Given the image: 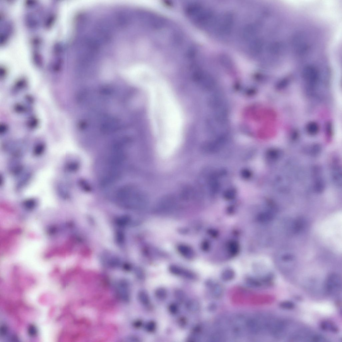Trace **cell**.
Instances as JSON below:
<instances>
[{
	"mask_svg": "<svg viewBox=\"0 0 342 342\" xmlns=\"http://www.w3.org/2000/svg\"><path fill=\"white\" fill-rule=\"evenodd\" d=\"M209 234L211 235L212 236L216 237L217 235V232L215 230H210L209 231Z\"/></svg>",
	"mask_w": 342,
	"mask_h": 342,
	"instance_id": "cell-32",
	"label": "cell"
},
{
	"mask_svg": "<svg viewBox=\"0 0 342 342\" xmlns=\"http://www.w3.org/2000/svg\"><path fill=\"white\" fill-rule=\"evenodd\" d=\"M247 329L250 333L256 334L260 331L261 326L259 322L254 319L248 320L246 322Z\"/></svg>",
	"mask_w": 342,
	"mask_h": 342,
	"instance_id": "cell-4",
	"label": "cell"
},
{
	"mask_svg": "<svg viewBox=\"0 0 342 342\" xmlns=\"http://www.w3.org/2000/svg\"><path fill=\"white\" fill-rule=\"evenodd\" d=\"M229 250L231 254H236L239 250L238 246L236 242H232L230 243L228 247Z\"/></svg>",
	"mask_w": 342,
	"mask_h": 342,
	"instance_id": "cell-19",
	"label": "cell"
},
{
	"mask_svg": "<svg viewBox=\"0 0 342 342\" xmlns=\"http://www.w3.org/2000/svg\"><path fill=\"white\" fill-rule=\"evenodd\" d=\"M156 328L155 323L153 321L149 322L147 324L146 329L148 332H152L155 330Z\"/></svg>",
	"mask_w": 342,
	"mask_h": 342,
	"instance_id": "cell-23",
	"label": "cell"
},
{
	"mask_svg": "<svg viewBox=\"0 0 342 342\" xmlns=\"http://www.w3.org/2000/svg\"><path fill=\"white\" fill-rule=\"evenodd\" d=\"M320 328L322 330L329 331L336 333L338 331V329L336 325L329 320H325L321 322L320 324Z\"/></svg>",
	"mask_w": 342,
	"mask_h": 342,
	"instance_id": "cell-5",
	"label": "cell"
},
{
	"mask_svg": "<svg viewBox=\"0 0 342 342\" xmlns=\"http://www.w3.org/2000/svg\"><path fill=\"white\" fill-rule=\"evenodd\" d=\"M58 193L62 197L68 196V193L63 184H59L57 187Z\"/></svg>",
	"mask_w": 342,
	"mask_h": 342,
	"instance_id": "cell-18",
	"label": "cell"
},
{
	"mask_svg": "<svg viewBox=\"0 0 342 342\" xmlns=\"http://www.w3.org/2000/svg\"><path fill=\"white\" fill-rule=\"evenodd\" d=\"M139 298L140 302L143 304L147 305L149 302V296L145 291H141L139 294Z\"/></svg>",
	"mask_w": 342,
	"mask_h": 342,
	"instance_id": "cell-14",
	"label": "cell"
},
{
	"mask_svg": "<svg viewBox=\"0 0 342 342\" xmlns=\"http://www.w3.org/2000/svg\"><path fill=\"white\" fill-rule=\"evenodd\" d=\"M7 331V327L6 326H3L1 327V333L2 336H4L6 333Z\"/></svg>",
	"mask_w": 342,
	"mask_h": 342,
	"instance_id": "cell-30",
	"label": "cell"
},
{
	"mask_svg": "<svg viewBox=\"0 0 342 342\" xmlns=\"http://www.w3.org/2000/svg\"><path fill=\"white\" fill-rule=\"evenodd\" d=\"M169 310L172 314H175L178 312V308L177 305L175 304H172L170 305Z\"/></svg>",
	"mask_w": 342,
	"mask_h": 342,
	"instance_id": "cell-26",
	"label": "cell"
},
{
	"mask_svg": "<svg viewBox=\"0 0 342 342\" xmlns=\"http://www.w3.org/2000/svg\"><path fill=\"white\" fill-rule=\"evenodd\" d=\"M155 295L158 298L161 299H165L167 297V292L165 289L163 288H160L156 290L155 292Z\"/></svg>",
	"mask_w": 342,
	"mask_h": 342,
	"instance_id": "cell-15",
	"label": "cell"
},
{
	"mask_svg": "<svg viewBox=\"0 0 342 342\" xmlns=\"http://www.w3.org/2000/svg\"><path fill=\"white\" fill-rule=\"evenodd\" d=\"M186 307L187 310L190 312H195L199 310L200 305L197 301L192 299L188 301L186 304Z\"/></svg>",
	"mask_w": 342,
	"mask_h": 342,
	"instance_id": "cell-8",
	"label": "cell"
},
{
	"mask_svg": "<svg viewBox=\"0 0 342 342\" xmlns=\"http://www.w3.org/2000/svg\"><path fill=\"white\" fill-rule=\"evenodd\" d=\"M202 248L204 251H208L209 248V244L208 242L207 241H204L202 243Z\"/></svg>",
	"mask_w": 342,
	"mask_h": 342,
	"instance_id": "cell-29",
	"label": "cell"
},
{
	"mask_svg": "<svg viewBox=\"0 0 342 342\" xmlns=\"http://www.w3.org/2000/svg\"><path fill=\"white\" fill-rule=\"evenodd\" d=\"M211 293L214 297L218 298L222 296L224 289L223 287L219 283L213 284L211 285Z\"/></svg>",
	"mask_w": 342,
	"mask_h": 342,
	"instance_id": "cell-6",
	"label": "cell"
},
{
	"mask_svg": "<svg viewBox=\"0 0 342 342\" xmlns=\"http://www.w3.org/2000/svg\"><path fill=\"white\" fill-rule=\"evenodd\" d=\"M175 296L176 299L180 302H182L185 298L184 293L182 290L180 289L175 291Z\"/></svg>",
	"mask_w": 342,
	"mask_h": 342,
	"instance_id": "cell-20",
	"label": "cell"
},
{
	"mask_svg": "<svg viewBox=\"0 0 342 342\" xmlns=\"http://www.w3.org/2000/svg\"><path fill=\"white\" fill-rule=\"evenodd\" d=\"M289 81L288 79H282L279 81L277 85V88L278 89L280 90L285 88L288 84Z\"/></svg>",
	"mask_w": 342,
	"mask_h": 342,
	"instance_id": "cell-21",
	"label": "cell"
},
{
	"mask_svg": "<svg viewBox=\"0 0 342 342\" xmlns=\"http://www.w3.org/2000/svg\"><path fill=\"white\" fill-rule=\"evenodd\" d=\"M246 283L248 285L253 288L260 287L262 285V283L257 279L250 278L246 280Z\"/></svg>",
	"mask_w": 342,
	"mask_h": 342,
	"instance_id": "cell-13",
	"label": "cell"
},
{
	"mask_svg": "<svg viewBox=\"0 0 342 342\" xmlns=\"http://www.w3.org/2000/svg\"><path fill=\"white\" fill-rule=\"evenodd\" d=\"M279 306L284 309L291 310L294 308L295 305L292 302L286 301L280 303Z\"/></svg>",
	"mask_w": 342,
	"mask_h": 342,
	"instance_id": "cell-16",
	"label": "cell"
},
{
	"mask_svg": "<svg viewBox=\"0 0 342 342\" xmlns=\"http://www.w3.org/2000/svg\"><path fill=\"white\" fill-rule=\"evenodd\" d=\"M184 269L180 267L172 265L169 267V270L171 273L176 275H182Z\"/></svg>",
	"mask_w": 342,
	"mask_h": 342,
	"instance_id": "cell-17",
	"label": "cell"
},
{
	"mask_svg": "<svg viewBox=\"0 0 342 342\" xmlns=\"http://www.w3.org/2000/svg\"><path fill=\"white\" fill-rule=\"evenodd\" d=\"M304 221L303 219L299 218L297 219L293 224L294 232L295 233H299L304 227Z\"/></svg>",
	"mask_w": 342,
	"mask_h": 342,
	"instance_id": "cell-10",
	"label": "cell"
},
{
	"mask_svg": "<svg viewBox=\"0 0 342 342\" xmlns=\"http://www.w3.org/2000/svg\"><path fill=\"white\" fill-rule=\"evenodd\" d=\"M302 76L308 85L314 87L316 85L319 79V74L317 69L312 66H307L303 70Z\"/></svg>",
	"mask_w": 342,
	"mask_h": 342,
	"instance_id": "cell-2",
	"label": "cell"
},
{
	"mask_svg": "<svg viewBox=\"0 0 342 342\" xmlns=\"http://www.w3.org/2000/svg\"><path fill=\"white\" fill-rule=\"evenodd\" d=\"M306 128L308 134L311 136H314L318 133L319 127L316 122H310L307 124Z\"/></svg>",
	"mask_w": 342,
	"mask_h": 342,
	"instance_id": "cell-7",
	"label": "cell"
},
{
	"mask_svg": "<svg viewBox=\"0 0 342 342\" xmlns=\"http://www.w3.org/2000/svg\"><path fill=\"white\" fill-rule=\"evenodd\" d=\"M235 276L234 272L232 269H228L224 271L221 275L222 280L225 281H229L233 280Z\"/></svg>",
	"mask_w": 342,
	"mask_h": 342,
	"instance_id": "cell-9",
	"label": "cell"
},
{
	"mask_svg": "<svg viewBox=\"0 0 342 342\" xmlns=\"http://www.w3.org/2000/svg\"><path fill=\"white\" fill-rule=\"evenodd\" d=\"M294 259V257L292 255L290 254H284L281 257L282 260L285 262H289L292 261Z\"/></svg>",
	"mask_w": 342,
	"mask_h": 342,
	"instance_id": "cell-25",
	"label": "cell"
},
{
	"mask_svg": "<svg viewBox=\"0 0 342 342\" xmlns=\"http://www.w3.org/2000/svg\"><path fill=\"white\" fill-rule=\"evenodd\" d=\"M236 192L234 189H231L226 191L225 193L224 196L226 199H232L235 196Z\"/></svg>",
	"mask_w": 342,
	"mask_h": 342,
	"instance_id": "cell-22",
	"label": "cell"
},
{
	"mask_svg": "<svg viewBox=\"0 0 342 342\" xmlns=\"http://www.w3.org/2000/svg\"><path fill=\"white\" fill-rule=\"evenodd\" d=\"M28 332L29 335L31 336L34 337L37 335V331L35 327L33 325H31L28 329Z\"/></svg>",
	"mask_w": 342,
	"mask_h": 342,
	"instance_id": "cell-24",
	"label": "cell"
},
{
	"mask_svg": "<svg viewBox=\"0 0 342 342\" xmlns=\"http://www.w3.org/2000/svg\"><path fill=\"white\" fill-rule=\"evenodd\" d=\"M324 288L327 294L332 295L338 294L341 288V280L340 276L336 273L329 275L325 283Z\"/></svg>",
	"mask_w": 342,
	"mask_h": 342,
	"instance_id": "cell-1",
	"label": "cell"
},
{
	"mask_svg": "<svg viewBox=\"0 0 342 342\" xmlns=\"http://www.w3.org/2000/svg\"><path fill=\"white\" fill-rule=\"evenodd\" d=\"M45 149V144L42 143L38 144L33 148V155L36 156H40L44 153Z\"/></svg>",
	"mask_w": 342,
	"mask_h": 342,
	"instance_id": "cell-11",
	"label": "cell"
},
{
	"mask_svg": "<svg viewBox=\"0 0 342 342\" xmlns=\"http://www.w3.org/2000/svg\"><path fill=\"white\" fill-rule=\"evenodd\" d=\"M80 185L84 189L87 191H89L90 189L89 185L85 182L83 181V180H81L80 182Z\"/></svg>",
	"mask_w": 342,
	"mask_h": 342,
	"instance_id": "cell-28",
	"label": "cell"
},
{
	"mask_svg": "<svg viewBox=\"0 0 342 342\" xmlns=\"http://www.w3.org/2000/svg\"><path fill=\"white\" fill-rule=\"evenodd\" d=\"M177 250L183 256L188 259H192L194 257L193 250L191 247L185 245L181 244L178 246Z\"/></svg>",
	"mask_w": 342,
	"mask_h": 342,
	"instance_id": "cell-3",
	"label": "cell"
},
{
	"mask_svg": "<svg viewBox=\"0 0 342 342\" xmlns=\"http://www.w3.org/2000/svg\"><path fill=\"white\" fill-rule=\"evenodd\" d=\"M79 167L78 163L75 161H71L66 164L65 168L68 172H73L77 170Z\"/></svg>",
	"mask_w": 342,
	"mask_h": 342,
	"instance_id": "cell-12",
	"label": "cell"
},
{
	"mask_svg": "<svg viewBox=\"0 0 342 342\" xmlns=\"http://www.w3.org/2000/svg\"><path fill=\"white\" fill-rule=\"evenodd\" d=\"M209 309L210 311H215L216 309V306L215 304H212L209 305Z\"/></svg>",
	"mask_w": 342,
	"mask_h": 342,
	"instance_id": "cell-31",
	"label": "cell"
},
{
	"mask_svg": "<svg viewBox=\"0 0 342 342\" xmlns=\"http://www.w3.org/2000/svg\"><path fill=\"white\" fill-rule=\"evenodd\" d=\"M242 175L243 177L245 178H249L251 175V173L249 170H243L242 172Z\"/></svg>",
	"mask_w": 342,
	"mask_h": 342,
	"instance_id": "cell-27",
	"label": "cell"
}]
</instances>
